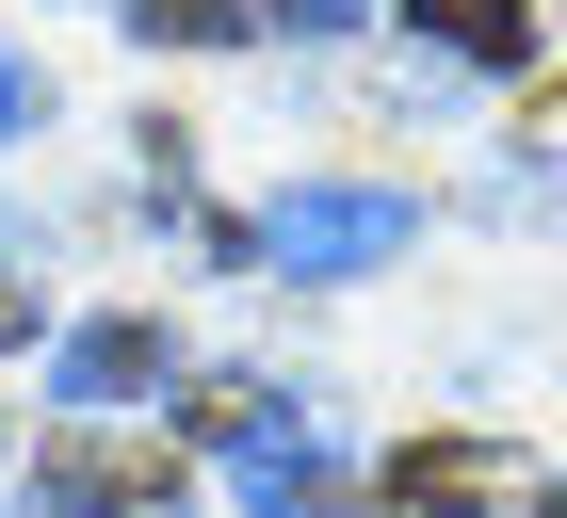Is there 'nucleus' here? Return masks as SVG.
Returning a JSON list of instances; mask_svg holds the SVG:
<instances>
[{
  "label": "nucleus",
  "instance_id": "7ed1b4c3",
  "mask_svg": "<svg viewBox=\"0 0 567 518\" xmlns=\"http://www.w3.org/2000/svg\"><path fill=\"white\" fill-rule=\"evenodd\" d=\"M65 405H146V388H178V356H163V324L146 308H114V324H65Z\"/></svg>",
  "mask_w": 567,
  "mask_h": 518
},
{
  "label": "nucleus",
  "instance_id": "6e6552de",
  "mask_svg": "<svg viewBox=\"0 0 567 518\" xmlns=\"http://www.w3.org/2000/svg\"><path fill=\"white\" fill-rule=\"evenodd\" d=\"M17 130H33V65L0 49V146H17Z\"/></svg>",
  "mask_w": 567,
  "mask_h": 518
},
{
  "label": "nucleus",
  "instance_id": "39448f33",
  "mask_svg": "<svg viewBox=\"0 0 567 518\" xmlns=\"http://www.w3.org/2000/svg\"><path fill=\"white\" fill-rule=\"evenodd\" d=\"M422 33L454 49V65H519V49H535V17H519V0H422Z\"/></svg>",
  "mask_w": 567,
  "mask_h": 518
},
{
  "label": "nucleus",
  "instance_id": "0eeeda50",
  "mask_svg": "<svg viewBox=\"0 0 567 518\" xmlns=\"http://www.w3.org/2000/svg\"><path fill=\"white\" fill-rule=\"evenodd\" d=\"M357 0H244V33H341Z\"/></svg>",
  "mask_w": 567,
  "mask_h": 518
},
{
  "label": "nucleus",
  "instance_id": "1a4fd4ad",
  "mask_svg": "<svg viewBox=\"0 0 567 518\" xmlns=\"http://www.w3.org/2000/svg\"><path fill=\"white\" fill-rule=\"evenodd\" d=\"M0 341H33V292H17V276H0Z\"/></svg>",
  "mask_w": 567,
  "mask_h": 518
},
{
  "label": "nucleus",
  "instance_id": "f03ea898",
  "mask_svg": "<svg viewBox=\"0 0 567 518\" xmlns=\"http://www.w3.org/2000/svg\"><path fill=\"white\" fill-rule=\"evenodd\" d=\"M33 503L49 518H163L178 503V454H163V437H49V454H33Z\"/></svg>",
  "mask_w": 567,
  "mask_h": 518
},
{
  "label": "nucleus",
  "instance_id": "20e7f679",
  "mask_svg": "<svg viewBox=\"0 0 567 518\" xmlns=\"http://www.w3.org/2000/svg\"><path fill=\"white\" fill-rule=\"evenodd\" d=\"M503 486H519V454H503V437H422V454L390 470V503H405V518H486Z\"/></svg>",
  "mask_w": 567,
  "mask_h": 518
},
{
  "label": "nucleus",
  "instance_id": "423d86ee",
  "mask_svg": "<svg viewBox=\"0 0 567 518\" xmlns=\"http://www.w3.org/2000/svg\"><path fill=\"white\" fill-rule=\"evenodd\" d=\"M146 33H178V49H212V33H244V0H131Z\"/></svg>",
  "mask_w": 567,
  "mask_h": 518
},
{
  "label": "nucleus",
  "instance_id": "f257e3e1",
  "mask_svg": "<svg viewBox=\"0 0 567 518\" xmlns=\"http://www.w3.org/2000/svg\"><path fill=\"white\" fill-rule=\"evenodd\" d=\"M260 244L292 259V276H373V259L422 244V211H405L390 178H308V195H276V211H260Z\"/></svg>",
  "mask_w": 567,
  "mask_h": 518
},
{
  "label": "nucleus",
  "instance_id": "9d476101",
  "mask_svg": "<svg viewBox=\"0 0 567 518\" xmlns=\"http://www.w3.org/2000/svg\"><path fill=\"white\" fill-rule=\"evenodd\" d=\"M551 518H567V503H551Z\"/></svg>",
  "mask_w": 567,
  "mask_h": 518
}]
</instances>
